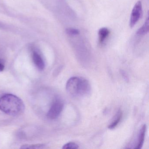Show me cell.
Returning <instances> with one entry per match:
<instances>
[{"label": "cell", "mask_w": 149, "mask_h": 149, "mask_svg": "<svg viewBox=\"0 0 149 149\" xmlns=\"http://www.w3.org/2000/svg\"><path fill=\"white\" fill-rule=\"evenodd\" d=\"M149 16L148 15L143 26L138 30L137 34L138 35H143L148 33L149 31Z\"/></svg>", "instance_id": "9c48e42d"}, {"label": "cell", "mask_w": 149, "mask_h": 149, "mask_svg": "<svg viewBox=\"0 0 149 149\" xmlns=\"http://www.w3.org/2000/svg\"><path fill=\"white\" fill-rule=\"evenodd\" d=\"M66 90L69 95L74 97H84L89 94L91 86L86 79L74 77L68 80L66 84Z\"/></svg>", "instance_id": "7a4b0ae2"}, {"label": "cell", "mask_w": 149, "mask_h": 149, "mask_svg": "<svg viewBox=\"0 0 149 149\" xmlns=\"http://www.w3.org/2000/svg\"><path fill=\"white\" fill-rule=\"evenodd\" d=\"M45 145L41 144H25L21 147V149H42L44 148Z\"/></svg>", "instance_id": "30bf717a"}, {"label": "cell", "mask_w": 149, "mask_h": 149, "mask_svg": "<svg viewBox=\"0 0 149 149\" xmlns=\"http://www.w3.org/2000/svg\"><path fill=\"white\" fill-rule=\"evenodd\" d=\"M79 148L78 145L76 143H73V142H69V143H67L65 144L63 147H62L63 149H76Z\"/></svg>", "instance_id": "8fae6325"}, {"label": "cell", "mask_w": 149, "mask_h": 149, "mask_svg": "<svg viewBox=\"0 0 149 149\" xmlns=\"http://www.w3.org/2000/svg\"><path fill=\"white\" fill-rule=\"evenodd\" d=\"M146 130V125H144L139 131L137 143L136 146L134 147L135 149H139L142 148L144 141Z\"/></svg>", "instance_id": "8992f818"}, {"label": "cell", "mask_w": 149, "mask_h": 149, "mask_svg": "<svg viewBox=\"0 0 149 149\" xmlns=\"http://www.w3.org/2000/svg\"><path fill=\"white\" fill-rule=\"evenodd\" d=\"M110 34V31L107 28H102L98 31V38L100 44L103 43Z\"/></svg>", "instance_id": "ba28073f"}, {"label": "cell", "mask_w": 149, "mask_h": 149, "mask_svg": "<svg viewBox=\"0 0 149 149\" xmlns=\"http://www.w3.org/2000/svg\"><path fill=\"white\" fill-rule=\"evenodd\" d=\"M5 68V65L0 61V72L3 71Z\"/></svg>", "instance_id": "4fadbf2b"}, {"label": "cell", "mask_w": 149, "mask_h": 149, "mask_svg": "<svg viewBox=\"0 0 149 149\" xmlns=\"http://www.w3.org/2000/svg\"><path fill=\"white\" fill-rule=\"evenodd\" d=\"M122 116H123V113L121 110H118L116 113L115 116L113 118V119L111 121V123L108 126V128L111 130L114 129L116 128L118 125L120 123L121 119H122Z\"/></svg>", "instance_id": "52a82bcc"}, {"label": "cell", "mask_w": 149, "mask_h": 149, "mask_svg": "<svg viewBox=\"0 0 149 149\" xmlns=\"http://www.w3.org/2000/svg\"><path fill=\"white\" fill-rule=\"evenodd\" d=\"M66 33L69 35L76 36L79 34V30L74 28H68L66 29Z\"/></svg>", "instance_id": "7c38bea8"}, {"label": "cell", "mask_w": 149, "mask_h": 149, "mask_svg": "<svg viewBox=\"0 0 149 149\" xmlns=\"http://www.w3.org/2000/svg\"><path fill=\"white\" fill-rule=\"evenodd\" d=\"M33 61L36 68L40 70H42L45 68V63L42 56L36 52H33L32 54Z\"/></svg>", "instance_id": "5b68a950"}, {"label": "cell", "mask_w": 149, "mask_h": 149, "mask_svg": "<svg viewBox=\"0 0 149 149\" xmlns=\"http://www.w3.org/2000/svg\"><path fill=\"white\" fill-rule=\"evenodd\" d=\"M142 13V6L141 2L138 1L133 7L130 18V26L132 28L136 24L141 17Z\"/></svg>", "instance_id": "277c9868"}, {"label": "cell", "mask_w": 149, "mask_h": 149, "mask_svg": "<svg viewBox=\"0 0 149 149\" xmlns=\"http://www.w3.org/2000/svg\"><path fill=\"white\" fill-rule=\"evenodd\" d=\"M63 102L59 98L54 100L47 114V117L50 119H55L58 117L63 109Z\"/></svg>", "instance_id": "3957f363"}, {"label": "cell", "mask_w": 149, "mask_h": 149, "mask_svg": "<svg viewBox=\"0 0 149 149\" xmlns=\"http://www.w3.org/2000/svg\"><path fill=\"white\" fill-rule=\"evenodd\" d=\"M23 101L13 94H6L0 98V110L12 116L21 115L25 110Z\"/></svg>", "instance_id": "6da1fadb"}]
</instances>
